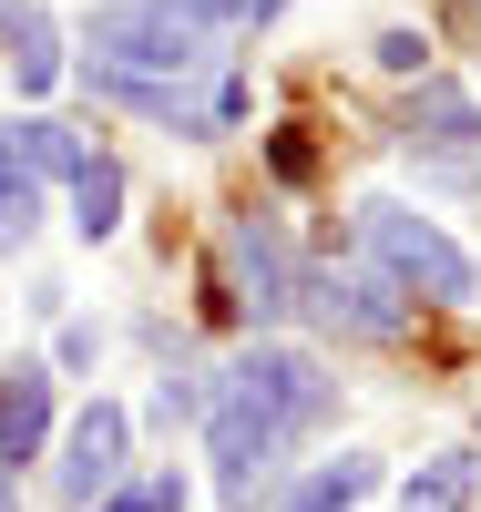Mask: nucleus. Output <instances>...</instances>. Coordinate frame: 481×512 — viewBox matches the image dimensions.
<instances>
[{
	"instance_id": "nucleus-10",
	"label": "nucleus",
	"mask_w": 481,
	"mask_h": 512,
	"mask_svg": "<svg viewBox=\"0 0 481 512\" xmlns=\"http://www.w3.org/2000/svg\"><path fill=\"white\" fill-rule=\"evenodd\" d=\"M379 492V461H359V451H338V461H318L308 482L287 492V512H359Z\"/></svg>"
},
{
	"instance_id": "nucleus-13",
	"label": "nucleus",
	"mask_w": 481,
	"mask_h": 512,
	"mask_svg": "<svg viewBox=\"0 0 481 512\" xmlns=\"http://www.w3.org/2000/svg\"><path fill=\"white\" fill-rule=\"evenodd\" d=\"M471 482H481V461H471V451H441V461L410 482V512H461V502H471Z\"/></svg>"
},
{
	"instance_id": "nucleus-2",
	"label": "nucleus",
	"mask_w": 481,
	"mask_h": 512,
	"mask_svg": "<svg viewBox=\"0 0 481 512\" xmlns=\"http://www.w3.org/2000/svg\"><path fill=\"white\" fill-rule=\"evenodd\" d=\"M359 236H369V256H379V277L389 287H410V297H441V308H461V297L481 287V267L420 216V205H389V195H369L359 205Z\"/></svg>"
},
{
	"instance_id": "nucleus-4",
	"label": "nucleus",
	"mask_w": 481,
	"mask_h": 512,
	"mask_svg": "<svg viewBox=\"0 0 481 512\" xmlns=\"http://www.w3.org/2000/svg\"><path fill=\"white\" fill-rule=\"evenodd\" d=\"M297 297H308L328 328H348V338H400L410 328V297L389 277H369V267H297Z\"/></svg>"
},
{
	"instance_id": "nucleus-7",
	"label": "nucleus",
	"mask_w": 481,
	"mask_h": 512,
	"mask_svg": "<svg viewBox=\"0 0 481 512\" xmlns=\"http://www.w3.org/2000/svg\"><path fill=\"white\" fill-rule=\"evenodd\" d=\"M123 441H134V420H123L113 400H93V410H82L72 431H62V502H93V492L123 472Z\"/></svg>"
},
{
	"instance_id": "nucleus-15",
	"label": "nucleus",
	"mask_w": 481,
	"mask_h": 512,
	"mask_svg": "<svg viewBox=\"0 0 481 512\" xmlns=\"http://www.w3.org/2000/svg\"><path fill=\"white\" fill-rule=\"evenodd\" d=\"M410 134H430V144H471V134H481V113H471L461 93H420V113H410Z\"/></svg>"
},
{
	"instance_id": "nucleus-18",
	"label": "nucleus",
	"mask_w": 481,
	"mask_h": 512,
	"mask_svg": "<svg viewBox=\"0 0 481 512\" xmlns=\"http://www.w3.org/2000/svg\"><path fill=\"white\" fill-rule=\"evenodd\" d=\"M0 512H21V502H11V461H0Z\"/></svg>"
},
{
	"instance_id": "nucleus-9",
	"label": "nucleus",
	"mask_w": 481,
	"mask_h": 512,
	"mask_svg": "<svg viewBox=\"0 0 481 512\" xmlns=\"http://www.w3.org/2000/svg\"><path fill=\"white\" fill-rule=\"evenodd\" d=\"M52 431V369H11L0 379V461H31Z\"/></svg>"
},
{
	"instance_id": "nucleus-5",
	"label": "nucleus",
	"mask_w": 481,
	"mask_h": 512,
	"mask_svg": "<svg viewBox=\"0 0 481 512\" xmlns=\"http://www.w3.org/2000/svg\"><path fill=\"white\" fill-rule=\"evenodd\" d=\"M205 420H215V492L246 512L256 492L277 482V441H287V431H277V420H256L236 390H215V400H205Z\"/></svg>"
},
{
	"instance_id": "nucleus-12",
	"label": "nucleus",
	"mask_w": 481,
	"mask_h": 512,
	"mask_svg": "<svg viewBox=\"0 0 481 512\" xmlns=\"http://www.w3.org/2000/svg\"><path fill=\"white\" fill-rule=\"evenodd\" d=\"M72 226H82V236H113V226H123V164H113V154H82V175H72Z\"/></svg>"
},
{
	"instance_id": "nucleus-17",
	"label": "nucleus",
	"mask_w": 481,
	"mask_h": 512,
	"mask_svg": "<svg viewBox=\"0 0 481 512\" xmlns=\"http://www.w3.org/2000/svg\"><path fill=\"white\" fill-rule=\"evenodd\" d=\"M93 512H174V482H134V492H113V502H93Z\"/></svg>"
},
{
	"instance_id": "nucleus-8",
	"label": "nucleus",
	"mask_w": 481,
	"mask_h": 512,
	"mask_svg": "<svg viewBox=\"0 0 481 512\" xmlns=\"http://www.w3.org/2000/svg\"><path fill=\"white\" fill-rule=\"evenodd\" d=\"M0 52H11L21 93H52V82H62V31H52L41 0H0Z\"/></svg>"
},
{
	"instance_id": "nucleus-3",
	"label": "nucleus",
	"mask_w": 481,
	"mask_h": 512,
	"mask_svg": "<svg viewBox=\"0 0 481 512\" xmlns=\"http://www.w3.org/2000/svg\"><path fill=\"white\" fill-rule=\"evenodd\" d=\"M226 390L256 410V420H277V431L297 441V431H318L328 420V400H338V379L308 359V349H246L236 369H226Z\"/></svg>"
},
{
	"instance_id": "nucleus-6",
	"label": "nucleus",
	"mask_w": 481,
	"mask_h": 512,
	"mask_svg": "<svg viewBox=\"0 0 481 512\" xmlns=\"http://www.w3.org/2000/svg\"><path fill=\"white\" fill-rule=\"evenodd\" d=\"M226 256H236V308L246 318H287L297 308V256H287V236L267 226V216H236V236H226Z\"/></svg>"
},
{
	"instance_id": "nucleus-16",
	"label": "nucleus",
	"mask_w": 481,
	"mask_h": 512,
	"mask_svg": "<svg viewBox=\"0 0 481 512\" xmlns=\"http://www.w3.org/2000/svg\"><path fill=\"white\" fill-rule=\"evenodd\" d=\"M420 62H430L420 31H379V72H420Z\"/></svg>"
},
{
	"instance_id": "nucleus-1",
	"label": "nucleus",
	"mask_w": 481,
	"mask_h": 512,
	"mask_svg": "<svg viewBox=\"0 0 481 512\" xmlns=\"http://www.w3.org/2000/svg\"><path fill=\"white\" fill-rule=\"evenodd\" d=\"M246 11L256 0H113V11H93V52H103V72L174 82V72L215 62V31Z\"/></svg>"
},
{
	"instance_id": "nucleus-11",
	"label": "nucleus",
	"mask_w": 481,
	"mask_h": 512,
	"mask_svg": "<svg viewBox=\"0 0 481 512\" xmlns=\"http://www.w3.org/2000/svg\"><path fill=\"white\" fill-rule=\"evenodd\" d=\"M0 164H11V175H82V144L62 134V123H0Z\"/></svg>"
},
{
	"instance_id": "nucleus-14",
	"label": "nucleus",
	"mask_w": 481,
	"mask_h": 512,
	"mask_svg": "<svg viewBox=\"0 0 481 512\" xmlns=\"http://www.w3.org/2000/svg\"><path fill=\"white\" fill-rule=\"evenodd\" d=\"M41 236V185L31 175H11V164H0V256H21Z\"/></svg>"
}]
</instances>
